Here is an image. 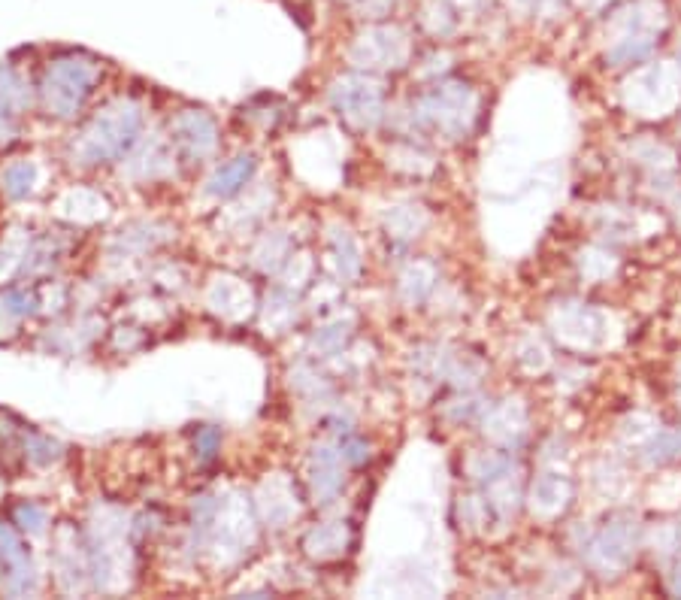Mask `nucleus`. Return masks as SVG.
Segmentation results:
<instances>
[{
	"label": "nucleus",
	"mask_w": 681,
	"mask_h": 600,
	"mask_svg": "<svg viewBox=\"0 0 681 600\" xmlns=\"http://www.w3.org/2000/svg\"><path fill=\"white\" fill-rule=\"evenodd\" d=\"M252 170H255V161H252V158H237V161H231V164H224V167L212 176L209 191L218 194V197H231V194H237V191L246 185V179L252 176Z\"/></svg>",
	"instance_id": "1"
}]
</instances>
